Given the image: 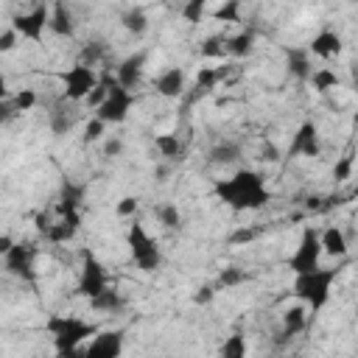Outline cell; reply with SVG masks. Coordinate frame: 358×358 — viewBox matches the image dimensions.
Listing matches in <instances>:
<instances>
[{"mask_svg":"<svg viewBox=\"0 0 358 358\" xmlns=\"http://www.w3.org/2000/svg\"><path fill=\"white\" fill-rule=\"evenodd\" d=\"M213 193L235 213H243V210H260L271 193L263 182V176L252 168H238L229 179H218L213 185Z\"/></svg>","mask_w":358,"mask_h":358,"instance_id":"obj_1","label":"cell"},{"mask_svg":"<svg viewBox=\"0 0 358 358\" xmlns=\"http://www.w3.org/2000/svg\"><path fill=\"white\" fill-rule=\"evenodd\" d=\"M341 274V266H319L308 274H294V296L302 299L313 313L330 302V285Z\"/></svg>","mask_w":358,"mask_h":358,"instance_id":"obj_2","label":"cell"},{"mask_svg":"<svg viewBox=\"0 0 358 358\" xmlns=\"http://www.w3.org/2000/svg\"><path fill=\"white\" fill-rule=\"evenodd\" d=\"M45 327H48V333L53 336L56 355H64V352L78 350L84 338H90V336L98 333V324L84 322V319H78V316H62V313L50 316Z\"/></svg>","mask_w":358,"mask_h":358,"instance_id":"obj_3","label":"cell"},{"mask_svg":"<svg viewBox=\"0 0 358 358\" xmlns=\"http://www.w3.org/2000/svg\"><path fill=\"white\" fill-rule=\"evenodd\" d=\"M126 241H129L131 260H134V266H137L140 271H157V268H159L162 252H159V246L154 243V238L145 232V227H143L140 221H134V224L129 227Z\"/></svg>","mask_w":358,"mask_h":358,"instance_id":"obj_4","label":"cell"},{"mask_svg":"<svg viewBox=\"0 0 358 358\" xmlns=\"http://www.w3.org/2000/svg\"><path fill=\"white\" fill-rule=\"evenodd\" d=\"M131 106H134V92L123 90L117 81H112L109 90H106V98H103L101 106L95 109V117H98L103 126H115V123H123V120L129 117Z\"/></svg>","mask_w":358,"mask_h":358,"instance_id":"obj_5","label":"cell"},{"mask_svg":"<svg viewBox=\"0 0 358 358\" xmlns=\"http://www.w3.org/2000/svg\"><path fill=\"white\" fill-rule=\"evenodd\" d=\"M322 243H319V229L316 227H305L299 235V246L296 252L288 257V268L294 274H308L313 268L322 266Z\"/></svg>","mask_w":358,"mask_h":358,"instance_id":"obj_6","label":"cell"},{"mask_svg":"<svg viewBox=\"0 0 358 358\" xmlns=\"http://www.w3.org/2000/svg\"><path fill=\"white\" fill-rule=\"evenodd\" d=\"M34 260H36V246L31 241H14V246L8 249L6 255V271L11 277H17L20 282L25 285H36V268H34Z\"/></svg>","mask_w":358,"mask_h":358,"instance_id":"obj_7","label":"cell"},{"mask_svg":"<svg viewBox=\"0 0 358 358\" xmlns=\"http://www.w3.org/2000/svg\"><path fill=\"white\" fill-rule=\"evenodd\" d=\"M109 288V274H106V268H103V263L92 255V252H81V277H78V294L81 296H87V299H92V296H98L101 291H106Z\"/></svg>","mask_w":358,"mask_h":358,"instance_id":"obj_8","label":"cell"},{"mask_svg":"<svg viewBox=\"0 0 358 358\" xmlns=\"http://www.w3.org/2000/svg\"><path fill=\"white\" fill-rule=\"evenodd\" d=\"M62 81H64L62 98H67L70 103H76V101H87V95H90V92L95 90V84H98V76H95L92 67L73 64V67L62 76Z\"/></svg>","mask_w":358,"mask_h":358,"instance_id":"obj_9","label":"cell"},{"mask_svg":"<svg viewBox=\"0 0 358 358\" xmlns=\"http://www.w3.org/2000/svg\"><path fill=\"white\" fill-rule=\"evenodd\" d=\"M123 336L126 330L115 327V330H98L92 336V341L81 350V358H120L123 352Z\"/></svg>","mask_w":358,"mask_h":358,"instance_id":"obj_10","label":"cell"},{"mask_svg":"<svg viewBox=\"0 0 358 358\" xmlns=\"http://www.w3.org/2000/svg\"><path fill=\"white\" fill-rule=\"evenodd\" d=\"M48 17H50V8L48 6H34L28 14H17L11 20V31L22 39H31V42H39L42 34H45V25H48Z\"/></svg>","mask_w":358,"mask_h":358,"instance_id":"obj_11","label":"cell"},{"mask_svg":"<svg viewBox=\"0 0 358 358\" xmlns=\"http://www.w3.org/2000/svg\"><path fill=\"white\" fill-rule=\"evenodd\" d=\"M322 154V143H319V129L313 120H305L288 148V157H319Z\"/></svg>","mask_w":358,"mask_h":358,"instance_id":"obj_12","label":"cell"},{"mask_svg":"<svg viewBox=\"0 0 358 358\" xmlns=\"http://www.w3.org/2000/svg\"><path fill=\"white\" fill-rule=\"evenodd\" d=\"M143 70H145V50H137V53L126 56V59L117 64L115 81H117L123 90L134 92V90L140 87V81H143Z\"/></svg>","mask_w":358,"mask_h":358,"instance_id":"obj_13","label":"cell"},{"mask_svg":"<svg viewBox=\"0 0 358 358\" xmlns=\"http://www.w3.org/2000/svg\"><path fill=\"white\" fill-rule=\"evenodd\" d=\"M185 70L182 67H168L165 73H159L154 78V90L162 95V98H182L185 95Z\"/></svg>","mask_w":358,"mask_h":358,"instance_id":"obj_14","label":"cell"},{"mask_svg":"<svg viewBox=\"0 0 358 358\" xmlns=\"http://www.w3.org/2000/svg\"><path fill=\"white\" fill-rule=\"evenodd\" d=\"M341 36L336 34V31H330V28H324V31H319L310 42H308V53H313V56H319V59H333V56H338L341 53Z\"/></svg>","mask_w":358,"mask_h":358,"instance_id":"obj_15","label":"cell"},{"mask_svg":"<svg viewBox=\"0 0 358 358\" xmlns=\"http://www.w3.org/2000/svg\"><path fill=\"white\" fill-rule=\"evenodd\" d=\"M84 193H87V185H76L70 179L62 182V190H59V199L53 204L56 213H81V201H84Z\"/></svg>","mask_w":358,"mask_h":358,"instance_id":"obj_16","label":"cell"},{"mask_svg":"<svg viewBox=\"0 0 358 358\" xmlns=\"http://www.w3.org/2000/svg\"><path fill=\"white\" fill-rule=\"evenodd\" d=\"M305 324H308L305 310H302V308H288V310L282 313V327H280V333H277L274 344H277V347H285L294 336H299V333L305 330Z\"/></svg>","mask_w":358,"mask_h":358,"instance_id":"obj_17","label":"cell"},{"mask_svg":"<svg viewBox=\"0 0 358 358\" xmlns=\"http://www.w3.org/2000/svg\"><path fill=\"white\" fill-rule=\"evenodd\" d=\"M67 103H70V101L59 95V101L53 103V109H50V115H48L50 131H53L56 137H64V134H67V131H73V126H76V115L70 112V106H67Z\"/></svg>","mask_w":358,"mask_h":358,"instance_id":"obj_18","label":"cell"},{"mask_svg":"<svg viewBox=\"0 0 358 358\" xmlns=\"http://www.w3.org/2000/svg\"><path fill=\"white\" fill-rule=\"evenodd\" d=\"M48 28L56 34V36H73L76 34V17H73V11L64 6V3H56L53 8H50V17H48Z\"/></svg>","mask_w":358,"mask_h":358,"instance_id":"obj_19","label":"cell"},{"mask_svg":"<svg viewBox=\"0 0 358 358\" xmlns=\"http://www.w3.org/2000/svg\"><path fill=\"white\" fill-rule=\"evenodd\" d=\"M285 62H288V73L299 81H310L313 76V64H310V53L305 48H285Z\"/></svg>","mask_w":358,"mask_h":358,"instance_id":"obj_20","label":"cell"},{"mask_svg":"<svg viewBox=\"0 0 358 358\" xmlns=\"http://www.w3.org/2000/svg\"><path fill=\"white\" fill-rule=\"evenodd\" d=\"M229 73V67H204L199 76H196V84H193V92L187 95V101H196V98H204V95H210L213 90H215V84L224 78Z\"/></svg>","mask_w":358,"mask_h":358,"instance_id":"obj_21","label":"cell"},{"mask_svg":"<svg viewBox=\"0 0 358 358\" xmlns=\"http://www.w3.org/2000/svg\"><path fill=\"white\" fill-rule=\"evenodd\" d=\"M319 243H322V252L333 255V257H344L347 255V235L341 232V227H327L324 232H319Z\"/></svg>","mask_w":358,"mask_h":358,"instance_id":"obj_22","label":"cell"},{"mask_svg":"<svg viewBox=\"0 0 358 358\" xmlns=\"http://www.w3.org/2000/svg\"><path fill=\"white\" fill-rule=\"evenodd\" d=\"M207 159H210V165H235V162L241 159V145H238V143H232V140L218 143V145H213V148H210Z\"/></svg>","mask_w":358,"mask_h":358,"instance_id":"obj_23","label":"cell"},{"mask_svg":"<svg viewBox=\"0 0 358 358\" xmlns=\"http://www.w3.org/2000/svg\"><path fill=\"white\" fill-rule=\"evenodd\" d=\"M154 145L165 159H185V145H182L179 134H157Z\"/></svg>","mask_w":358,"mask_h":358,"instance_id":"obj_24","label":"cell"},{"mask_svg":"<svg viewBox=\"0 0 358 358\" xmlns=\"http://www.w3.org/2000/svg\"><path fill=\"white\" fill-rule=\"evenodd\" d=\"M123 305H126V299H123L120 291H115V288H106V291H101L98 296L90 299V308H92V310H106V313H117Z\"/></svg>","mask_w":358,"mask_h":358,"instance_id":"obj_25","label":"cell"},{"mask_svg":"<svg viewBox=\"0 0 358 358\" xmlns=\"http://www.w3.org/2000/svg\"><path fill=\"white\" fill-rule=\"evenodd\" d=\"M221 358H246L249 355V344H246V336L243 333H232L224 338L221 350H218Z\"/></svg>","mask_w":358,"mask_h":358,"instance_id":"obj_26","label":"cell"},{"mask_svg":"<svg viewBox=\"0 0 358 358\" xmlns=\"http://www.w3.org/2000/svg\"><path fill=\"white\" fill-rule=\"evenodd\" d=\"M252 45H255V31H241L238 36H229L227 42H224V53H232V56H246L249 50H252Z\"/></svg>","mask_w":358,"mask_h":358,"instance_id":"obj_27","label":"cell"},{"mask_svg":"<svg viewBox=\"0 0 358 358\" xmlns=\"http://www.w3.org/2000/svg\"><path fill=\"white\" fill-rule=\"evenodd\" d=\"M154 215H157V221H159L165 229H179V227H182L179 207H176V204H171V201L157 204V207H154Z\"/></svg>","mask_w":358,"mask_h":358,"instance_id":"obj_28","label":"cell"},{"mask_svg":"<svg viewBox=\"0 0 358 358\" xmlns=\"http://www.w3.org/2000/svg\"><path fill=\"white\" fill-rule=\"evenodd\" d=\"M120 22H123V28H126V31H131L134 36L145 34V28H148V17H145V11H143V8H129V11L120 17Z\"/></svg>","mask_w":358,"mask_h":358,"instance_id":"obj_29","label":"cell"},{"mask_svg":"<svg viewBox=\"0 0 358 358\" xmlns=\"http://www.w3.org/2000/svg\"><path fill=\"white\" fill-rule=\"evenodd\" d=\"M310 81H313V90H316V92H330V90H336V87L341 84V78H338L333 70H327V67L313 70Z\"/></svg>","mask_w":358,"mask_h":358,"instance_id":"obj_30","label":"cell"},{"mask_svg":"<svg viewBox=\"0 0 358 358\" xmlns=\"http://www.w3.org/2000/svg\"><path fill=\"white\" fill-rule=\"evenodd\" d=\"M252 274L246 271V268H238V266H227V268H221V274H218V288H235V285H241V282H246Z\"/></svg>","mask_w":358,"mask_h":358,"instance_id":"obj_31","label":"cell"},{"mask_svg":"<svg viewBox=\"0 0 358 358\" xmlns=\"http://www.w3.org/2000/svg\"><path fill=\"white\" fill-rule=\"evenodd\" d=\"M103 56H106V45H103V42H90V45L81 48V59H78V64L92 67V64H98Z\"/></svg>","mask_w":358,"mask_h":358,"instance_id":"obj_32","label":"cell"},{"mask_svg":"<svg viewBox=\"0 0 358 358\" xmlns=\"http://www.w3.org/2000/svg\"><path fill=\"white\" fill-rule=\"evenodd\" d=\"M215 20H224V22H241V3L238 0H227L224 6H218L213 11Z\"/></svg>","mask_w":358,"mask_h":358,"instance_id":"obj_33","label":"cell"},{"mask_svg":"<svg viewBox=\"0 0 358 358\" xmlns=\"http://www.w3.org/2000/svg\"><path fill=\"white\" fill-rule=\"evenodd\" d=\"M11 101V106H14V112L20 115V112H28V109H34L36 106V92L34 90H20L14 98H8Z\"/></svg>","mask_w":358,"mask_h":358,"instance_id":"obj_34","label":"cell"},{"mask_svg":"<svg viewBox=\"0 0 358 358\" xmlns=\"http://www.w3.org/2000/svg\"><path fill=\"white\" fill-rule=\"evenodd\" d=\"M179 11H182V17H185L187 22H201V17H204V11H207V0H190V3H185Z\"/></svg>","mask_w":358,"mask_h":358,"instance_id":"obj_35","label":"cell"},{"mask_svg":"<svg viewBox=\"0 0 358 358\" xmlns=\"http://www.w3.org/2000/svg\"><path fill=\"white\" fill-rule=\"evenodd\" d=\"M352 154H344L338 162H336V168H333V179L336 182H347L350 179V173H352Z\"/></svg>","mask_w":358,"mask_h":358,"instance_id":"obj_36","label":"cell"},{"mask_svg":"<svg viewBox=\"0 0 358 358\" xmlns=\"http://www.w3.org/2000/svg\"><path fill=\"white\" fill-rule=\"evenodd\" d=\"M103 131H106V126H103L98 117H92V120L84 126V143H95V140H101Z\"/></svg>","mask_w":358,"mask_h":358,"instance_id":"obj_37","label":"cell"},{"mask_svg":"<svg viewBox=\"0 0 358 358\" xmlns=\"http://www.w3.org/2000/svg\"><path fill=\"white\" fill-rule=\"evenodd\" d=\"M137 207H140V199H134V196H123V199L117 201V215L129 218V215L137 213Z\"/></svg>","mask_w":358,"mask_h":358,"instance_id":"obj_38","label":"cell"},{"mask_svg":"<svg viewBox=\"0 0 358 358\" xmlns=\"http://www.w3.org/2000/svg\"><path fill=\"white\" fill-rule=\"evenodd\" d=\"M257 235H260V229H257V227H241V229H235V232H232V238H229V241H232V243H249V241H255Z\"/></svg>","mask_w":358,"mask_h":358,"instance_id":"obj_39","label":"cell"},{"mask_svg":"<svg viewBox=\"0 0 358 358\" xmlns=\"http://www.w3.org/2000/svg\"><path fill=\"white\" fill-rule=\"evenodd\" d=\"M218 42H227V39L224 36H210L201 48V56H224V45H218Z\"/></svg>","mask_w":358,"mask_h":358,"instance_id":"obj_40","label":"cell"},{"mask_svg":"<svg viewBox=\"0 0 358 358\" xmlns=\"http://www.w3.org/2000/svg\"><path fill=\"white\" fill-rule=\"evenodd\" d=\"M17 39H20V36H17L11 28H8V31H3V34H0V53L14 50V48H17Z\"/></svg>","mask_w":358,"mask_h":358,"instance_id":"obj_41","label":"cell"},{"mask_svg":"<svg viewBox=\"0 0 358 358\" xmlns=\"http://www.w3.org/2000/svg\"><path fill=\"white\" fill-rule=\"evenodd\" d=\"M213 296H215V288H213V285H201V288H196L193 302H196V305H207Z\"/></svg>","mask_w":358,"mask_h":358,"instance_id":"obj_42","label":"cell"},{"mask_svg":"<svg viewBox=\"0 0 358 358\" xmlns=\"http://www.w3.org/2000/svg\"><path fill=\"white\" fill-rule=\"evenodd\" d=\"M17 117V112H14V106H11V101L6 98V101H0V126H6V123H11Z\"/></svg>","mask_w":358,"mask_h":358,"instance_id":"obj_43","label":"cell"},{"mask_svg":"<svg viewBox=\"0 0 358 358\" xmlns=\"http://www.w3.org/2000/svg\"><path fill=\"white\" fill-rule=\"evenodd\" d=\"M123 151V143L117 140V137H112V140H106V145H103V154L106 157H117Z\"/></svg>","mask_w":358,"mask_h":358,"instance_id":"obj_44","label":"cell"},{"mask_svg":"<svg viewBox=\"0 0 358 358\" xmlns=\"http://www.w3.org/2000/svg\"><path fill=\"white\" fill-rule=\"evenodd\" d=\"M260 157H263V159H268V162H274V159H280V151H277V145H274V143H263Z\"/></svg>","mask_w":358,"mask_h":358,"instance_id":"obj_45","label":"cell"},{"mask_svg":"<svg viewBox=\"0 0 358 358\" xmlns=\"http://www.w3.org/2000/svg\"><path fill=\"white\" fill-rule=\"evenodd\" d=\"M11 246H14V241H11L8 235H0V255H3V257L8 255V249H11Z\"/></svg>","mask_w":358,"mask_h":358,"instance_id":"obj_46","label":"cell"},{"mask_svg":"<svg viewBox=\"0 0 358 358\" xmlns=\"http://www.w3.org/2000/svg\"><path fill=\"white\" fill-rule=\"evenodd\" d=\"M8 98V84H6V76H0V101Z\"/></svg>","mask_w":358,"mask_h":358,"instance_id":"obj_47","label":"cell"}]
</instances>
